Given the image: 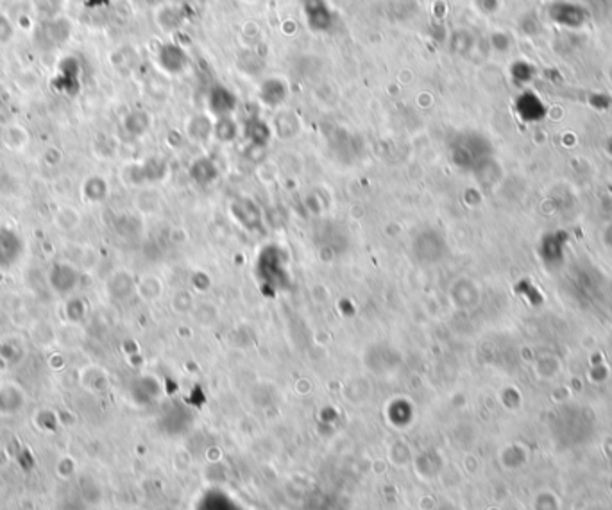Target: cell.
Masks as SVG:
<instances>
[{
  "instance_id": "1",
  "label": "cell",
  "mask_w": 612,
  "mask_h": 510,
  "mask_svg": "<svg viewBox=\"0 0 612 510\" xmlns=\"http://www.w3.org/2000/svg\"><path fill=\"white\" fill-rule=\"evenodd\" d=\"M564 246L566 238L562 233H553L544 238L541 244V258L546 264H557L564 258Z\"/></svg>"
}]
</instances>
